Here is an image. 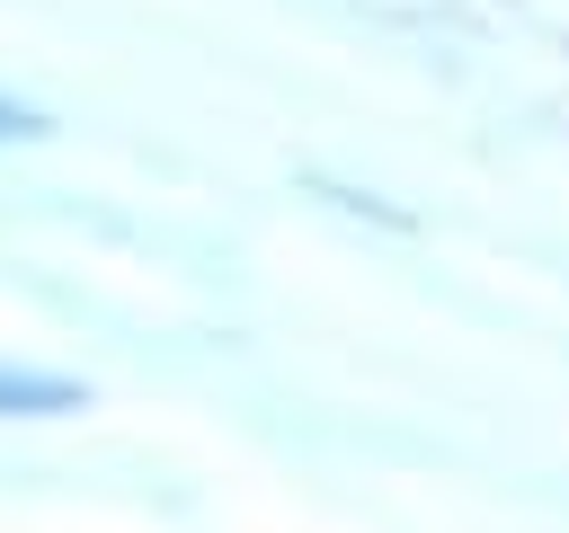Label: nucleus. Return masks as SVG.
Returning <instances> with one entry per match:
<instances>
[{"mask_svg": "<svg viewBox=\"0 0 569 533\" xmlns=\"http://www.w3.org/2000/svg\"><path fill=\"white\" fill-rule=\"evenodd\" d=\"M71 409H89V382L44 364H0V418H71Z\"/></svg>", "mask_w": 569, "mask_h": 533, "instance_id": "nucleus-1", "label": "nucleus"}, {"mask_svg": "<svg viewBox=\"0 0 569 533\" xmlns=\"http://www.w3.org/2000/svg\"><path fill=\"white\" fill-rule=\"evenodd\" d=\"M36 133H44V115H36L27 98H9V89H0V142H36Z\"/></svg>", "mask_w": 569, "mask_h": 533, "instance_id": "nucleus-2", "label": "nucleus"}]
</instances>
